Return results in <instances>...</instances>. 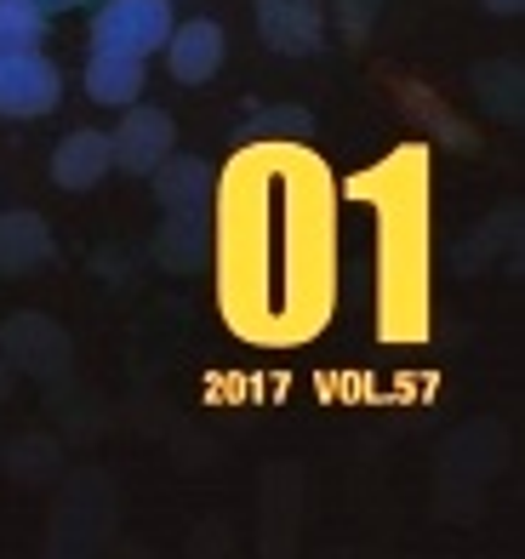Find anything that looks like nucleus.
Here are the masks:
<instances>
[{
    "label": "nucleus",
    "mask_w": 525,
    "mask_h": 559,
    "mask_svg": "<svg viewBox=\"0 0 525 559\" xmlns=\"http://www.w3.org/2000/svg\"><path fill=\"white\" fill-rule=\"evenodd\" d=\"M143 74H148L143 58H127V52H104V46H92L81 81H86V97H92V104L127 109V104H138V97H143Z\"/></svg>",
    "instance_id": "10"
},
{
    "label": "nucleus",
    "mask_w": 525,
    "mask_h": 559,
    "mask_svg": "<svg viewBox=\"0 0 525 559\" xmlns=\"http://www.w3.org/2000/svg\"><path fill=\"white\" fill-rule=\"evenodd\" d=\"M525 7V0H486V12H497V17H514Z\"/></svg>",
    "instance_id": "15"
},
{
    "label": "nucleus",
    "mask_w": 525,
    "mask_h": 559,
    "mask_svg": "<svg viewBox=\"0 0 525 559\" xmlns=\"http://www.w3.org/2000/svg\"><path fill=\"white\" fill-rule=\"evenodd\" d=\"M52 12L40 0H0V52H17V46H40Z\"/></svg>",
    "instance_id": "11"
},
{
    "label": "nucleus",
    "mask_w": 525,
    "mask_h": 559,
    "mask_svg": "<svg viewBox=\"0 0 525 559\" xmlns=\"http://www.w3.org/2000/svg\"><path fill=\"white\" fill-rule=\"evenodd\" d=\"M52 228H46L40 212H0V274L23 280V274H40L52 263Z\"/></svg>",
    "instance_id": "8"
},
{
    "label": "nucleus",
    "mask_w": 525,
    "mask_h": 559,
    "mask_svg": "<svg viewBox=\"0 0 525 559\" xmlns=\"http://www.w3.org/2000/svg\"><path fill=\"white\" fill-rule=\"evenodd\" d=\"M109 171H115L109 132H97V126H74L69 138H58V148H52V183H58V189L86 194V189L104 183Z\"/></svg>",
    "instance_id": "7"
},
{
    "label": "nucleus",
    "mask_w": 525,
    "mask_h": 559,
    "mask_svg": "<svg viewBox=\"0 0 525 559\" xmlns=\"http://www.w3.org/2000/svg\"><path fill=\"white\" fill-rule=\"evenodd\" d=\"M160 52H166V69H171V81H178V86H206V81H217L229 40H223L217 17H189V23H171V35H166Z\"/></svg>",
    "instance_id": "5"
},
{
    "label": "nucleus",
    "mask_w": 525,
    "mask_h": 559,
    "mask_svg": "<svg viewBox=\"0 0 525 559\" xmlns=\"http://www.w3.org/2000/svg\"><path fill=\"white\" fill-rule=\"evenodd\" d=\"M12 394V360H7V348H0V400Z\"/></svg>",
    "instance_id": "16"
},
{
    "label": "nucleus",
    "mask_w": 525,
    "mask_h": 559,
    "mask_svg": "<svg viewBox=\"0 0 525 559\" xmlns=\"http://www.w3.org/2000/svg\"><path fill=\"white\" fill-rule=\"evenodd\" d=\"M171 23H178L171 0H97L92 7V46L148 63L166 46Z\"/></svg>",
    "instance_id": "1"
},
{
    "label": "nucleus",
    "mask_w": 525,
    "mask_h": 559,
    "mask_svg": "<svg viewBox=\"0 0 525 559\" xmlns=\"http://www.w3.org/2000/svg\"><path fill=\"white\" fill-rule=\"evenodd\" d=\"M155 258L166 269H194L200 258H206V228H200V217H166L160 240H155Z\"/></svg>",
    "instance_id": "12"
},
{
    "label": "nucleus",
    "mask_w": 525,
    "mask_h": 559,
    "mask_svg": "<svg viewBox=\"0 0 525 559\" xmlns=\"http://www.w3.org/2000/svg\"><path fill=\"white\" fill-rule=\"evenodd\" d=\"M148 177H155V200L166 206V217H206V206L217 200V171L194 155H178V148Z\"/></svg>",
    "instance_id": "6"
},
{
    "label": "nucleus",
    "mask_w": 525,
    "mask_h": 559,
    "mask_svg": "<svg viewBox=\"0 0 525 559\" xmlns=\"http://www.w3.org/2000/svg\"><path fill=\"white\" fill-rule=\"evenodd\" d=\"M40 7L58 17V12H81V7H97V0H40Z\"/></svg>",
    "instance_id": "14"
},
{
    "label": "nucleus",
    "mask_w": 525,
    "mask_h": 559,
    "mask_svg": "<svg viewBox=\"0 0 525 559\" xmlns=\"http://www.w3.org/2000/svg\"><path fill=\"white\" fill-rule=\"evenodd\" d=\"M378 7H383V0H332V12H337V23L348 35H366L371 17H378Z\"/></svg>",
    "instance_id": "13"
},
{
    "label": "nucleus",
    "mask_w": 525,
    "mask_h": 559,
    "mask_svg": "<svg viewBox=\"0 0 525 559\" xmlns=\"http://www.w3.org/2000/svg\"><path fill=\"white\" fill-rule=\"evenodd\" d=\"M63 104V69L40 46L0 52V120H40Z\"/></svg>",
    "instance_id": "2"
},
{
    "label": "nucleus",
    "mask_w": 525,
    "mask_h": 559,
    "mask_svg": "<svg viewBox=\"0 0 525 559\" xmlns=\"http://www.w3.org/2000/svg\"><path fill=\"white\" fill-rule=\"evenodd\" d=\"M171 148H178V126H171V115L155 109V104H127L120 126L109 132L115 171H127V177H148Z\"/></svg>",
    "instance_id": "3"
},
{
    "label": "nucleus",
    "mask_w": 525,
    "mask_h": 559,
    "mask_svg": "<svg viewBox=\"0 0 525 559\" xmlns=\"http://www.w3.org/2000/svg\"><path fill=\"white\" fill-rule=\"evenodd\" d=\"M0 348H7V360L23 366V371H63L69 366V337L58 332L52 320H40V314H17L0 325Z\"/></svg>",
    "instance_id": "9"
},
{
    "label": "nucleus",
    "mask_w": 525,
    "mask_h": 559,
    "mask_svg": "<svg viewBox=\"0 0 525 559\" xmlns=\"http://www.w3.org/2000/svg\"><path fill=\"white\" fill-rule=\"evenodd\" d=\"M258 35L281 58H309L326 46V7L320 0H258Z\"/></svg>",
    "instance_id": "4"
}]
</instances>
